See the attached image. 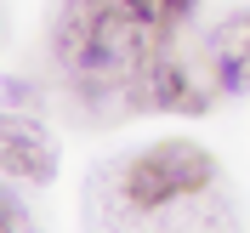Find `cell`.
<instances>
[{
	"instance_id": "3957f363",
	"label": "cell",
	"mask_w": 250,
	"mask_h": 233,
	"mask_svg": "<svg viewBox=\"0 0 250 233\" xmlns=\"http://www.w3.org/2000/svg\"><path fill=\"white\" fill-rule=\"evenodd\" d=\"M125 97H131L137 114H205L210 108V91L193 80V68H188L165 40L142 57V68H137V80H131Z\"/></svg>"
},
{
	"instance_id": "8992f818",
	"label": "cell",
	"mask_w": 250,
	"mask_h": 233,
	"mask_svg": "<svg viewBox=\"0 0 250 233\" xmlns=\"http://www.w3.org/2000/svg\"><path fill=\"white\" fill-rule=\"evenodd\" d=\"M125 17H137V23H148L154 34H171V29H182L188 17H193V6L199 0H114Z\"/></svg>"
},
{
	"instance_id": "52a82bcc",
	"label": "cell",
	"mask_w": 250,
	"mask_h": 233,
	"mask_svg": "<svg viewBox=\"0 0 250 233\" xmlns=\"http://www.w3.org/2000/svg\"><path fill=\"white\" fill-rule=\"evenodd\" d=\"M23 228H34V222H29V211L17 205V193H12V188H0V233H23Z\"/></svg>"
},
{
	"instance_id": "6da1fadb",
	"label": "cell",
	"mask_w": 250,
	"mask_h": 233,
	"mask_svg": "<svg viewBox=\"0 0 250 233\" xmlns=\"http://www.w3.org/2000/svg\"><path fill=\"white\" fill-rule=\"evenodd\" d=\"M165 34L125 17L114 0H62L57 23H51V51H57L68 85L85 97H125L142 57Z\"/></svg>"
},
{
	"instance_id": "ba28073f",
	"label": "cell",
	"mask_w": 250,
	"mask_h": 233,
	"mask_svg": "<svg viewBox=\"0 0 250 233\" xmlns=\"http://www.w3.org/2000/svg\"><path fill=\"white\" fill-rule=\"evenodd\" d=\"M0 108H34V85L29 80H0Z\"/></svg>"
},
{
	"instance_id": "7a4b0ae2",
	"label": "cell",
	"mask_w": 250,
	"mask_h": 233,
	"mask_svg": "<svg viewBox=\"0 0 250 233\" xmlns=\"http://www.w3.org/2000/svg\"><path fill=\"white\" fill-rule=\"evenodd\" d=\"M216 159L205 154L199 142L165 137L154 148H142L120 165V199L125 211H171L176 199H199L216 188Z\"/></svg>"
},
{
	"instance_id": "277c9868",
	"label": "cell",
	"mask_w": 250,
	"mask_h": 233,
	"mask_svg": "<svg viewBox=\"0 0 250 233\" xmlns=\"http://www.w3.org/2000/svg\"><path fill=\"white\" fill-rule=\"evenodd\" d=\"M0 171L17 182H51L57 176V142L23 108H0Z\"/></svg>"
},
{
	"instance_id": "5b68a950",
	"label": "cell",
	"mask_w": 250,
	"mask_h": 233,
	"mask_svg": "<svg viewBox=\"0 0 250 233\" xmlns=\"http://www.w3.org/2000/svg\"><path fill=\"white\" fill-rule=\"evenodd\" d=\"M205 57H210V74H216V91H228V97L250 91V12L222 17L205 40Z\"/></svg>"
}]
</instances>
